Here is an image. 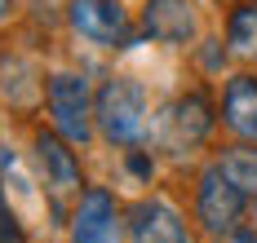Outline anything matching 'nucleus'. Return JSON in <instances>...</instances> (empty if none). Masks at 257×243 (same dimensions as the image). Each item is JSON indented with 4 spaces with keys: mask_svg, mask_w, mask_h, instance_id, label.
Returning a JSON list of instances; mask_svg holds the SVG:
<instances>
[{
    "mask_svg": "<svg viewBox=\"0 0 257 243\" xmlns=\"http://www.w3.org/2000/svg\"><path fill=\"white\" fill-rule=\"evenodd\" d=\"M147 115H151V102H147V88L138 80H128V76L102 80L98 98H93V124L111 146L138 150L147 142Z\"/></svg>",
    "mask_w": 257,
    "mask_h": 243,
    "instance_id": "f257e3e1",
    "label": "nucleus"
},
{
    "mask_svg": "<svg viewBox=\"0 0 257 243\" xmlns=\"http://www.w3.org/2000/svg\"><path fill=\"white\" fill-rule=\"evenodd\" d=\"M45 106H49V124L67 137L71 146H89L93 137V98H89V84L76 71H53L45 80Z\"/></svg>",
    "mask_w": 257,
    "mask_h": 243,
    "instance_id": "f03ea898",
    "label": "nucleus"
},
{
    "mask_svg": "<svg viewBox=\"0 0 257 243\" xmlns=\"http://www.w3.org/2000/svg\"><path fill=\"white\" fill-rule=\"evenodd\" d=\"M36 146V164H40V177H45V190H49V208L62 212L67 204H76L84 194V172H80V160L71 150V142L58 133V128H36L31 137Z\"/></svg>",
    "mask_w": 257,
    "mask_h": 243,
    "instance_id": "7ed1b4c3",
    "label": "nucleus"
},
{
    "mask_svg": "<svg viewBox=\"0 0 257 243\" xmlns=\"http://www.w3.org/2000/svg\"><path fill=\"white\" fill-rule=\"evenodd\" d=\"M244 212H248V194L222 172V164L213 160L204 172L195 177V221L204 226L208 234L222 239L226 230H235V226L244 221Z\"/></svg>",
    "mask_w": 257,
    "mask_h": 243,
    "instance_id": "20e7f679",
    "label": "nucleus"
},
{
    "mask_svg": "<svg viewBox=\"0 0 257 243\" xmlns=\"http://www.w3.org/2000/svg\"><path fill=\"white\" fill-rule=\"evenodd\" d=\"M67 27L98 49H128L133 27L120 0H67Z\"/></svg>",
    "mask_w": 257,
    "mask_h": 243,
    "instance_id": "39448f33",
    "label": "nucleus"
},
{
    "mask_svg": "<svg viewBox=\"0 0 257 243\" xmlns=\"http://www.w3.org/2000/svg\"><path fill=\"white\" fill-rule=\"evenodd\" d=\"M124 230H128V243H195L186 216L160 194H142L128 204Z\"/></svg>",
    "mask_w": 257,
    "mask_h": 243,
    "instance_id": "423d86ee",
    "label": "nucleus"
},
{
    "mask_svg": "<svg viewBox=\"0 0 257 243\" xmlns=\"http://www.w3.org/2000/svg\"><path fill=\"white\" fill-rule=\"evenodd\" d=\"M120 208H115V194L102 186H89L71 208V230L67 243H120Z\"/></svg>",
    "mask_w": 257,
    "mask_h": 243,
    "instance_id": "0eeeda50",
    "label": "nucleus"
},
{
    "mask_svg": "<svg viewBox=\"0 0 257 243\" xmlns=\"http://www.w3.org/2000/svg\"><path fill=\"white\" fill-rule=\"evenodd\" d=\"M142 36L155 44H191L200 36V18L191 0H147L142 4Z\"/></svg>",
    "mask_w": 257,
    "mask_h": 243,
    "instance_id": "6e6552de",
    "label": "nucleus"
},
{
    "mask_svg": "<svg viewBox=\"0 0 257 243\" xmlns=\"http://www.w3.org/2000/svg\"><path fill=\"white\" fill-rule=\"evenodd\" d=\"M217 120H222V110L208 102V93L204 88H191L169 110V133H173V142H178L182 150H195V146L208 142V133H213Z\"/></svg>",
    "mask_w": 257,
    "mask_h": 243,
    "instance_id": "1a4fd4ad",
    "label": "nucleus"
},
{
    "mask_svg": "<svg viewBox=\"0 0 257 243\" xmlns=\"http://www.w3.org/2000/svg\"><path fill=\"white\" fill-rule=\"evenodd\" d=\"M222 124L239 142H257V76L239 71L222 88Z\"/></svg>",
    "mask_w": 257,
    "mask_h": 243,
    "instance_id": "9d476101",
    "label": "nucleus"
},
{
    "mask_svg": "<svg viewBox=\"0 0 257 243\" xmlns=\"http://www.w3.org/2000/svg\"><path fill=\"white\" fill-rule=\"evenodd\" d=\"M217 164H222V172H226V177H231L248 199H257V142L226 146V150L217 155Z\"/></svg>",
    "mask_w": 257,
    "mask_h": 243,
    "instance_id": "9b49d317",
    "label": "nucleus"
},
{
    "mask_svg": "<svg viewBox=\"0 0 257 243\" xmlns=\"http://www.w3.org/2000/svg\"><path fill=\"white\" fill-rule=\"evenodd\" d=\"M226 44L235 58H257V0L235 4L226 18Z\"/></svg>",
    "mask_w": 257,
    "mask_h": 243,
    "instance_id": "f8f14e48",
    "label": "nucleus"
},
{
    "mask_svg": "<svg viewBox=\"0 0 257 243\" xmlns=\"http://www.w3.org/2000/svg\"><path fill=\"white\" fill-rule=\"evenodd\" d=\"M0 243H27L23 221L14 216V208H0Z\"/></svg>",
    "mask_w": 257,
    "mask_h": 243,
    "instance_id": "ddd939ff",
    "label": "nucleus"
},
{
    "mask_svg": "<svg viewBox=\"0 0 257 243\" xmlns=\"http://www.w3.org/2000/svg\"><path fill=\"white\" fill-rule=\"evenodd\" d=\"M222 243H257V230H253V226H244V221H239L235 230H226V234H222Z\"/></svg>",
    "mask_w": 257,
    "mask_h": 243,
    "instance_id": "4468645a",
    "label": "nucleus"
},
{
    "mask_svg": "<svg viewBox=\"0 0 257 243\" xmlns=\"http://www.w3.org/2000/svg\"><path fill=\"white\" fill-rule=\"evenodd\" d=\"M9 9H14V0H0V22L9 18Z\"/></svg>",
    "mask_w": 257,
    "mask_h": 243,
    "instance_id": "2eb2a0df",
    "label": "nucleus"
},
{
    "mask_svg": "<svg viewBox=\"0 0 257 243\" xmlns=\"http://www.w3.org/2000/svg\"><path fill=\"white\" fill-rule=\"evenodd\" d=\"M0 208H9V204H5V186H0Z\"/></svg>",
    "mask_w": 257,
    "mask_h": 243,
    "instance_id": "dca6fc26",
    "label": "nucleus"
}]
</instances>
